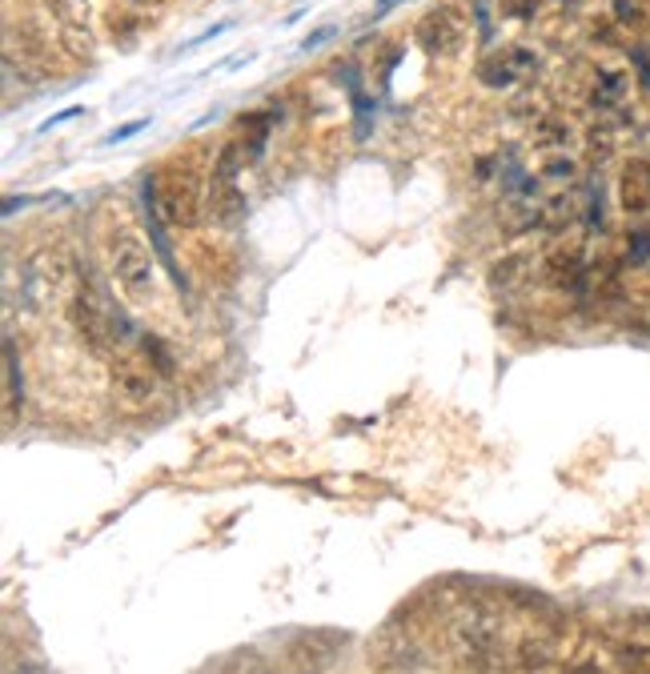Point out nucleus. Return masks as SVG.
I'll return each mask as SVG.
<instances>
[{
	"mask_svg": "<svg viewBox=\"0 0 650 674\" xmlns=\"http://www.w3.org/2000/svg\"><path fill=\"white\" fill-rule=\"evenodd\" d=\"M109 378H113V394H117V402H125L129 410L149 406L153 394H157V370H153L149 361H137V357H117L113 370H109Z\"/></svg>",
	"mask_w": 650,
	"mask_h": 674,
	"instance_id": "obj_7",
	"label": "nucleus"
},
{
	"mask_svg": "<svg viewBox=\"0 0 650 674\" xmlns=\"http://www.w3.org/2000/svg\"><path fill=\"white\" fill-rule=\"evenodd\" d=\"M68 318H73L77 338L89 345L93 354H109L113 345H129V338H133L129 314L109 302L105 290H101L93 278H85V274H80L77 290L68 297Z\"/></svg>",
	"mask_w": 650,
	"mask_h": 674,
	"instance_id": "obj_1",
	"label": "nucleus"
},
{
	"mask_svg": "<svg viewBox=\"0 0 650 674\" xmlns=\"http://www.w3.org/2000/svg\"><path fill=\"white\" fill-rule=\"evenodd\" d=\"M153 201H157V217L165 225H197L201 217V181L189 165H173L153 181Z\"/></svg>",
	"mask_w": 650,
	"mask_h": 674,
	"instance_id": "obj_3",
	"label": "nucleus"
},
{
	"mask_svg": "<svg viewBox=\"0 0 650 674\" xmlns=\"http://www.w3.org/2000/svg\"><path fill=\"white\" fill-rule=\"evenodd\" d=\"M454 654L462 659V666L470 671H486L494 666V654H498V626H494L486 614H466L454 626Z\"/></svg>",
	"mask_w": 650,
	"mask_h": 674,
	"instance_id": "obj_6",
	"label": "nucleus"
},
{
	"mask_svg": "<svg viewBox=\"0 0 650 674\" xmlns=\"http://www.w3.org/2000/svg\"><path fill=\"white\" fill-rule=\"evenodd\" d=\"M534 68H538V56L522 44H510V49H498L479 65V80L490 85V89H510L518 80H531Z\"/></svg>",
	"mask_w": 650,
	"mask_h": 674,
	"instance_id": "obj_9",
	"label": "nucleus"
},
{
	"mask_svg": "<svg viewBox=\"0 0 650 674\" xmlns=\"http://www.w3.org/2000/svg\"><path fill=\"white\" fill-rule=\"evenodd\" d=\"M574 674H598V671H595V666H578Z\"/></svg>",
	"mask_w": 650,
	"mask_h": 674,
	"instance_id": "obj_20",
	"label": "nucleus"
},
{
	"mask_svg": "<svg viewBox=\"0 0 650 674\" xmlns=\"http://www.w3.org/2000/svg\"><path fill=\"white\" fill-rule=\"evenodd\" d=\"M145 125H149V120H133V125H120L117 132H109V137H105V145H117V141H129V137H137V132L145 129Z\"/></svg>",
	"mask_w": 650,
	"mask_h": 674,
	"instance_id": "obj_17",
	"label": "nucleus"
},
{
	"mask_svg": "<svg viewBox=\"0 0 650 674\" xmlns=\"http://www.w3.org/2000/svg\"><path fill=\"white\" fill-rule=\"evenodd\" d=\"M49 4H53L65 21H80V13H85V0H49Z\"/></svg>",
	"mask_w": 650,
	"mask_h": 674,
	"instance_id": "obj_16",
	"label": "nucleus"
},
{
	"mask_svg": "<svg viewBox=\"0 0 650 674\" xmlns=\"http://www.w3.org/2000/svg\"><path fill=\"white\" fill-rule=\"evenodd\" d=\"M109 269H113L117 285L129 297H149L153 293L157 265H153V253H149L145 238L133 233V229H117L109 238Z\"/></svg>",
	"mask_w": 650,
	"mask_h": 674,
	"instance_id": "obj_2",
	"label": "nucleus"
},
{
	"mask_svg": "<svg viewBox=\"0 0 650 674\" xmlns=\"http://www.w3.org/2000/svg\"><path fill=\"white\" fill-rule=\"evenodd\" d=\"M413 37H418V44H422L430 56H454L466 44V13L454 0H442L438 9H430V13L418 21Z\"/></svg>",
	"mask_w": 650,
	"mask_h": 674,
	"instance_id": "obj_5",
	"label": "nucleus"
},
{
	"mask_svg": "<svg viewBox=\"0 0 650 674\" xmlns=\"http://www.w3.org/2000/svg\"><path fill=\"white\" fill-rule=\"evenodd\" d=\"M333 37H337V28H333V25L318 28V33H309V37L302 40V53H309V49H318V44H326V40H333Z\"/></svg>",
	"mask_w": 650,
	"mask_h": 674,
	"instance_id": "obj_18",
	"label": "nucleus"
},
{
	"mask_svg": "<svg viewBox=\"0 0 650 674\" xmlns=\"http://www.w3.org/2000/svg\"><path fill=\"white\" fill-rule=\"evenodd\" d=\"M65 278H68V262L53 250L33 253L21 269V302L28 309H49V305L65 293Z\"/></svg>",
	"mask_w": 650,
	"mask_h": 674,
	"instance_id": "obj_4",
	"label": "nucleus"
},
{
	"mask_svg": "<svg viewBox=\"0 0 650 674\" xmlns=\"http://www.w3.org/2000/svg\"><path fill=\"white\" fill-rule=\"evenodd\" d=\"M80 113H85V109H65V113H56L53 120H44V125H40V129H53V125H61V120H73V117H80Z\"/></svg>",
	"mask_w": 650,
	"mask_h": 674,
	"instance_id": "obj_19",
	"label": "nucleus"
},
{
	"mask_svg": "<svg viewBox=\"0 0 650 674\" xmlns=\"http://www.w3.org/2000/svg\"><path fill=\"white\" fill-rule=\"evenodd\" d=\"M619 201H623V209L635 213V217L650 213V161H642V157L626 161L623 177H619Z\"/></svg>",
	"mask_w": 650,
	"mask_h": 674,
	"instance_id": "obj_10",
	"label": "nucleus"
},
{
	"mask_svg": "<svg viewBox=\"0 0 650 674\" xmlns=\"http://www.w3.org/2000/svg\"><path fill=\"white\" fill-rule=\"evenodd\" d=\"M647 257H650V229H642V233L630 238V262H647Z\"/></svg>",
	"mask_w": 650,
	"mask_h": 674,
	"instance_id": "obj_15",
	"label": "nucleus"
},
{
	"mask_svg": "<svg viewBox=\"0 0 650 674\" xmlns=\"http://www.w3.org/2000/svg\"><path fill=\"white\" fill-rule=\"evenodd\" d=\"M145 361L161 373V378H169V373H173L169 349H165V345H161V338H153V333H145Z\"/></svg>",
	"mask_w": 650,
	"mask_h": 674,
	"instance_id": "obj_12",
	"label": "nucleus"
},
{
	"mask_svg": "<svg viewBox=\"0 0 650 674\" xmlns=\"http://www.w3.org/2000/svg\"><path fill=\"white\" fill-rule=\"evenodd\" d=\"M623 93H626L623 73H602V85H598L595 101H598V105H614V101H619Z\"/></svg>",
	"mask_w": 650,
	"mask_h": 674,
	"instance_id": "obj_13",
	"label": "nucleus"
},
{
	"mask_svg": "<svg viewBox=\"0 0 650 674\" xmlns=\"http://www.w3.org/2000/svg\"><path fill=\"white\" fill-rule=\"evenodd\" d=\"M506 16H518V21H526V16L538 9V0H502Z\"/></svg>",
	"mask_w": 650,
	"mask_h": 674,
	"instance_id": "obj_14",
	"label": "nucleus"
},
{
	"mask_svg": "<svg viewBox=\"0 0 650 674\" xmlns=\"http://www.w3.org/2000/svg\"><path fill=\"white\" fill-rule=\"evenodd\" d=\"M25 406V378H21V357H16V342L4 338V422L13 425L16 414Z\"/></svg>",
	"mask_w": 650,
	"mask_h": 674,
	"instance_id": "obj_11",
	"label": "nucleus"
},
{
	"mask_svg": "<svg viewBox=\"0 0 650 674\" xmlns=\"http://www.w3.org/2000/svg\"><path fill=\"white\" fill-rule=\"evenodd\" d=\"M245 149L241 141H229L221 149V157L213 165V209L221 213V217H233L241 209V189H238V177L245 173Z\"/></svg>",
	"mask_w": 650,
	"mask_h": 674,
	"instance_id": "obj_8",
	"label": "nucleus"
}]
</instances>
